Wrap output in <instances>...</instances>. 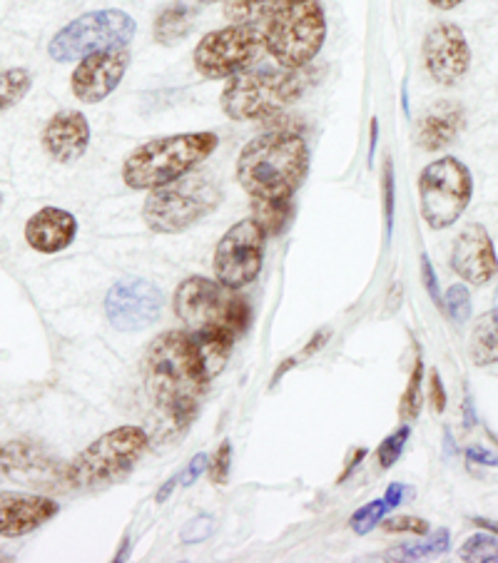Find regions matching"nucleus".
Wrapping results in <instances>:
<instances>
[{
	"mask_svg": "<svg viewBox=\"0 0 498 563\" xmlns=\"http://www.w3.org/2000/svg\"><path fill=\"white\" fill-rule=\"evenodd\" d=\"M31 86H33L31 73L23 68L0 73V112H5L13 106H18V102L27 96Z\"/></svg>",
	"mask_w": 498,
	"mask_h": 563,
	"instance_id": "a878e982",
	"label": "nucleus"
},
{
	"mask_svg": "<svg viewBox=\"0 0 498 563\" xmlns=\"http://www.w3.org/2000/svg\"><path fill=\"white\" fill-rule=\"evenodd\" d=\"M387 506H384V499L381 501H369L364 504L359 511H354L352 516V529L354 533H359V537H364V533H369L377 523H381L384 516H387Z\"/></svg>",
	"mask_w": 498,
	"mask_h": 563,
	"instance_id": "2f4dec72",
	"label": "nucleus"
},
{
	"mask_svg": "<svg viewBox=\"0 0 498 563\" xmlns=\"http://www.w3.org/2000/svg\"><path fill=\"white\" fill-rule=\"evenodd\" d=\"M464 411H466L464 427H466V429H474V424H476V419H474V409H472V397H466V401H464Z\"/></svg>",
	"mask_w": 498,
	"mask_h": 563,
	"instance_id": "49530a36",
	"label": "nucleus"
},
{
	"mask_svg": "<svg viewBox=\"0 0 498 563\" xmlns=\"http://www.w3.org/2000/svg\"><path fill=\"white\" fill-rule=\"evenodd\" d=\"M262 25H265V51L279 68L287 70L307 68L327 41V18L319 0H299Z\"/></svg>",
	"mask_w": 498,
	"mask_h": 563,
	"instance_id": "6e6552de",
	"label": "nucleus"
},
{
	"mask_svg": "<svg viewBox=\"0 0 498 563\" xmlns=\"http://www.w3.org/2000/svg\"><path fill=\"white\" fill-rule=\"evenodd\" d=\"M0 464L8 474H15V476H23L21 482L27 484H37L35 476H41L45 472H53V474H63V466L58 462H51L48 456H43L37 452L35 446L31 444H23V441H15V444H8L0 449Z\"/></svg>",
	"mask_w": 498,
	"mask_h": 563,
	"instance_id": "412c9836",
	"label": "nucleus"
},
{
	"mask_svg": "<svg viewBox=\"0 0 498 563\" xmlns=\"http://www.w3.org/2000/svg\"><path fill=\"white\" fill-rule=\"evenodd\" d=\"M289 212H292L289 200H255V214H252V218L262 224V230H265L269 238H275V234H279L281 228L287 224Z\"/></svg>",
	"mask_w": 498,
	"mask_h": 563,
	"instance_id": "bb28decb",
	"label": "nucleus"
},
{
	"mask_svg": "<svg viewBox=\"0 0 498 563\" xmlns=\"http://www.w3.org/2000/svg\"><path fill=\"white\" fill-rule=\"evenodd\" d=\"M411 494H413V489H409V486H403L401 482H394V484H389L387 494H384V506H387V511H394L399 504L407 501V496H411Z\"/></svg>",
	"mask_w": 498,
	"mask_h": 563,
	"instance_id": "ea45409f",
	"label": "nucleus"
},
{
	"mask_svg": "<svg viewBox=\"0 0 498 563\" xmlns=\"http://www.w3.org/2000/svg\"><path fill=\"white\" fill-rule=\"evenodd\" d=\"M78 234V220L75 214L60 208H43L37 210L31 220L25 222V240L41 255H58L73 245Z\"/></svg>",
	"mask_w": 498,
	"mask_h": 563,
	"instance_id": "6ab92c4d",
	"label": "nucleus"
},
{
	"mask_svg": "<svg viewBox=\"0 0 498 563\" xmlns=\"http://www.w3.org/2000/svg\"><path fill=\"white\" fill-rule=\"evenodd\" d=\"M421 277H424V287H427L429 297L434 299V305L436 307H444V299H441V289H439V279H436L434 265H431L427 255L421 257Z\"/></svg>",
	"mask_w": 498,
	"mask_h": 563,
	"instance_id": "e433bc0d",
	"label": "nucleus"
},
{
	"mask_svg": "<svg viewBox=\"0 0 498 563\" xmlns=\"http://www.w3.org/2000/svg\"><path fill=\"white\" fill-rule=\"evenodd\" d=\"M377 137H379V123L377 118L372 120V150H369V159L374 157V153H377Z\"/></svg>",
	"mask_w": 498,
	"mask_h": 563,
	"instance_id": "de8ad7c7",
	"label": "nucleus"
},
{
	"mask_svg": "<svg viewBox=\"0 0 498 563\" xmlns=\"http://www.w3.org/2000/svg\"><path fill=\"white\" fill-rule=\"evenodd\" d=\"M195 15L197 11L192 5L180 3V0H177V3H170L163 13L157 15L155 27H153L155 41L159 45H177L180 41H185L195 25Z\"/></svg>",
	"mask_w": 498,
	"mask_h": 563,
	"instance_id": "5701e85b",
	"label": "nucleus"
},
{
	"mask_svg": "<svg viewBox=\"0 0 498 563\" xmlns=\"http://www.w3.org/2000/svg\"><path fill=\"white\" fill-rule=\"evenodd\" d=\"M265 51V25L232 23L207 33L195 48V70L207 80H230L250 70Z\"/></svg>",
	"mask_w": 498,
	"mask_h": 563,
	"instance_id": "9b49d317",
	"label": "nucleus"
},
{
	"mask_svg": "<svg viewBox=\"0 0 498 563\" xmlns=\"http://www.w3.org/2000/svg\"><path fill=\"white\" fill-rule=\"evenodd\" d=\"M200 3H220V0H200Z\"/></svg>",
	"mask_w": 498,
	"mask_h": 563,
	"instance_id": "8fccbe9b",
	"label": "nucleus"
},
{
	"mask_svg": "<svg viewBox=\"0 0 498 563\" xmlns=\"http://www.w3.org/2000/svg\"><path fill=\"white\" fill-rule=\"evenodd\" d=\"M230 462H232V444L230 439H224L222 444L218 446V452H214L210 466H207V472H210V482L212 484H228L230 478Z\"/></svg>",
	"mask_w": 498,
	"mask_h": 563,
	"instance_id": "72a5a7b5",
	"label": "nucleus"
},
{
	"mask_svg": "<svg viewBox=\"0 0 498 563\" xmlns=\"http://www.w3.org/2000/svg\"><path fill=\"white\" fill-rule=\"evenodd\" d=\"M210 531H212V516H197V519H192L182 529V541L185 543L204 541L207 537H210Z\"/></svg>",
	"mask_w": 498,
	"mask_h": 563,
	"instance_id": "f704fd0d",
	"label": "nucleus"
},
{
	"mask_svg": "<svg viewBox=\"0 0 498 563\" xmlns=\"http://www.w3.org/2000/svg\"><path fill=\"white\" fill-rule=\"evenodd\" d=\"M299 0H228L224 15L232 23H267L272 15L287 11Z\"/></svg>",
	"mask_w": 498,
	"mask_h": 563,
	"instance_id": "b1692460",
	"label": "nucleus"
},
{
	"mask_svg": "<svg viewBox=\"0 0 498 563\" xmlns=\"http://www.w3.org/2000/svg\"><path fill=\"white\" fill-rule=\"evenodd\" d=\"M207 466H210V456H207V454H197V456L192 459V462H190V466H187L182 474H177V476H180V486L195 484L197 478H200V476L207 472Z\"/></svg>",
	"mask_w": 498,
	"mask_h": 563,
	"instance_id": "4c0bfd02",
	"label": "nucleus"
},
{
	"mask_svg": "<svg viewBox=\"0 0 498 563\" xmlns=\"http://www.w3.org/2000/svg\"><path fill=\"white\" fill-rule=\"evenodd\" d=\"M429 399H431V405H434V409L439 411H444L446 409V389H444V382H441V377H439V372L436 369H431V379H429Z\"/></svg>",
	"mask_w": 498,
	"mask_h": 563,
	"instance_id": "58836bf2",
	"label": "nucleus"
},
{
	"mask_svg": "<svg viewBox=\"0 0 498 563\" xmlns=\"http://www.w3.org/2000/svg\"><path fill=\"white\" fill-rule=\"evenodd\" d=\"M177 486H180V476H173L170 482H165L163 486H159V492H157V496H155V501H157V504H165L167 499H170V496H173V492L177 489Z\"/></svg>",
	"mask_w": 498,
	"mask_h": 563,
	"instance_id": "79ce46f5",
	"label": "nucleus"
},
{
	"mask_svg": "<svg viewBox=\"0 0 498 563\" xmlns=\"http://www.w3.org/2000/svg\"><path fill=\"white\" fill-rule=\"evenodd\" d=\"M135 33L137 23L130 13L118 11V8L92 11L60 27L48 45V55L55 63L80 60L92 53L122 48L133 41Z\"/></svg>",
	"mask_w": 498,
	"mask_h": 563,
	"instance_id": "1a4fd4ad",
	"label": "nucleus"
},
{
	"mask_svg": "<svg viewBox=\"0 0 498 563\" xmlns=\"http://www.w3.org/2000/svg\"><path fill=\"white\" fill-rule=\"evenodd\" d=\"M381 527L389 533H413V537L429 533V523L419 516H389V519H381Z\"/></svg>",
	"mask_w": 498,
	"mask_h": 563,
	"instance_id": "473e14b6",
	"label": "nucleus"
},
{
	"mask_svg": "<svg viewBox=\"0 0 498 563\" xmlns=\"http://www.w3.org/2000/svg\"><path fill=\"white\" fill-rule=\"evenodd\" d=\"M451 267L468 285L482 287L498 275V257L494 240L484 224L472 222L458 232L451 250Z\"/></svg>",
	"mask_w": 498,
	"mask_h": 563,
	"instance_id": "dca6fc26",
	"label": "nucleus"
},
{
	"mask_svg": "<svg viewBox=\"0 0 498 563\" xmlns=\"http://www.w3.org/2000/svg\"><path fill=\"white\" fill-rule=\"evenodd\" d=\"M60 506L37 494H0V537H25L48 523Z\"/></svg>",
	"mask_w": 498,
	"mask_h": 563,
	"instance_id": "a211bd4d",
	"label": "nucleus"
},
{
	"mask_svg": "<svg viewBox=\"0 0 498 563\" xmlns=\"http://www.w3.org/2000/svg\"><path fill=\"white\" fill-rule=\"evenodd\" d=\"M309 73L287 68H250L232 75L220 96V108L230 120H269L305 96Z\"/></svg>",
	"mask_w": 498,
	"mask_h": 563,
	"instance_id": "39448f33",
	"label": "nucleus"
},
{
	"mask_svg": "<svg viewBox=\"0 0 498 563\" xmlns=\"http://www.w3.org/2000/svg\"><path fill=\"white\" fill-rule=\"evenodd\" d=\"M496 299H498V292H496Z\"/></svg>",
	"mask_w": 498,
	"mask_h": 563,
	"instance_id": "603ef678",
	"label": "nucleus"
},
{
	"mask_svg": "<svg viewBox=\"0 0 498 563\" xmlns=\"http://www.w3.org/2000/svg\"><path fill=\"white\" fill-rule=\"evenodd\" d=\"M130 60H133V55H130L128 45L86 55L70 75L73 96L80 102H88V106H98L118 90L130 68Z\"/></svg>",
	"mask_w": 498,
	"mask_h": 563,
	"instance_id": "4468645a",
	"label": "nucleus"
},
{
	"mask_svg": "<svg viewBox=\"0 0 498 563\" xmlns=\"http://www.w3.org/2000/svg\"><path fill=\"white\" fill-rule=\"evenodd\" d=\"M307 173L309 147L295 130H269L237 157V180L252 200H292Z\"/></svg>",
	"mask_w": 498,
	"mask_h": 563,
	"instance_id": "7ed1b4c3",
	"label": "nucleus"
},
{
	"mask_svg": "<svg viewBox=\"0 0 498 563\" xmlns=\"http://www.w3.org/2000/svg\"><path fill=\"white\" fill-rule=\"evenodd\" d=\"M150 446V437L140 427H118L92 441L90 446L63 466L60 482L68 489H92L133 472Z\"/></svg>",
	"mask_w": 498,
	"mask_h": 563,
	"instance_id": "0eeeda50",
	"label": "nucleus"
},
{
	"mask_svg": "<svg viewBox=\"0 0 498 563\" xmlns=\"http://www.w3.org/2000/svg\"><path fill=\"white\" fill-rule=\"evenodd\" d=\"M444 307L456 324H464L466 319L472 317V295H468L466 285L449 287V292L444 297Z\"/></svg>",
	"mask_w": 498,
	"mask_h": 563,
	"instance_id": "7c9ffc66",
	"label": "nucleus"
},
{
	"mask_svg": "<svg viewBox=\"0 0 498 563\" xmlns=\"http://www.w3.org/2000/svg\"><path fill=\"white\" fill-rule=\"evenodd\" d=\"M0 561H13V556H8V553L0 551Z\"/></svg>",
	"mask_w": 498,
	"mask_h": 563,
	"instance_id": "09e8293b",
	"label": "nucleus"
},
{
	"mask_svg": "<svg viewBox=\"0 0 498 563\" xmlns=\"http://www.w3.org/2000/svg\"><path fill=\"white\" fill-rule=\"evenodd\" d=\"M451 549V533L446 529L436 531L434 537L417 547H401L391 553V561H419L424 556H436V553H446Z\"/></svg>",
	"mask_w": 498,
	"mask_h": 563,
	"instance_id": "cd10ccee",
	"label": "nucleus"
},
{
	"mask_svg": "<svg viewBox=\"0 0 498 563\" xmlns=\"http://www.w3.org/2000/svg\"><path fill=\"white\" fill-rule=\"evenodd\" d=\"M466 456H468V462H476L482 466H498V454L486 452V449H482V446H472L466 452Z\"/></svg>",
	"mask_w": 498,
	"mask_h": 563,
	"instance_id": "a19ab883",
	"label": "nucleus"
},
{
	"mask_svg": "<svg viewBox=\"0 0 498 563\" xmlns=\"http://www.w3.org/2000/svg\"><path fill=\"white\" fill-rule=\"evenodd\" d=\"M424 362H421V354L413 360V369L407 384V391H403L401 405H399V417L401 421H413L419 417L421 405H424Z\"/></svg>",
	"mask_w": 498,
	"mask_h": 563,
	"instance_id": "393cba45",
	"label": "nucleus"
},
{
	"mask_svg": "<svg viewBox=\"0 0 498 563\" xmlns=\"http://www.w3.org/2000/svg\"><path fill=\"white\" fill-rule=\"evenodd\" d=\"M427 73L439 86H456L472 68V48L454 23H436L424 37Z\"/></svg>",
	"mask_w": 498,
	"mask_h": 563,
	"instance_id": "2eb2a0df",
	"label": "nucleus"
},
{
	"mask_svg": "<svg viewBox=\"0 0 498 563\" xmlns=\"http://www.w3.org/2000/svg\"><path fill=\"white\" fill-rule=\"evenodd\" d=\"M409 437H411V427L403 424V427H399L397 431H394V434H389L387 439L381 441V446H379V452H377L381 468H391L394 464L399 462V456L403 452V446H407Z\"/></svg>",
	"mask_w": 498,
	"mask_h": 563,
	"instance_id": "c756f323",
	"label": "nucleus"
},
{
	"mask_svg": "<svg viewBox=\"0 0 498 563\" xmlns=\"http://www.w3.org/2000/svg\"><path fill=\"white\" fill-rule=\"evenodd\" d=\"M429 3L434 5V8H439V11H451V8L462 5L464 0H429Z\"/></svg>",
	"mask_w": 498,
	"mask_h": 563,
	"instance_id": "a18cd8bd",
	"label": "nucleus"
},
{
	"mask_svg": "<svg viewBox=\"0 0 498 563\" xmlns=\"http://www.w3.org/2000/svg\"><path fill=\"white\" fill-rule=\"evenodd\" d=\"M329 336H332V332H327V330H322V332H317L314 334V340H312V344H307L305 346V352H302V356H312L314 352H319L322 350V346L329 342Z\"/></svg>",
	"mask_w": 498,
	"mask_h": 563,
	"instance_id": "37998d69",
	"label": "nucleus"
},
{
	"mask_svg": "<svg viewBox=\"0 0 498 563\" xmlns=\"http://www.w3.org/2000/svg\"><path fill=\"white\" fill-rule=\"evenodd\" d=\"M472 521L476 523L478 529H484V531H488V533H496V537H498V521L484 519V516H472Z\"/></svg>",
	"mask_w": 498,
	"mask_h": 563,
	"instance_id": "c03bdc74",
	"label": "nucleus"
},
{
	"mask_svg": "<svg viewBox=\"0 0 498 563\" xmlns=\"http://www.w3.org/2000/svg\"><path fill=\"white\" fill-rule=\"evenodd\" d=\"M0 208H3V192H0Z\"/></svg>",
	"mask_w": 498,
	"mask_h": 563,
	"instance_id": "3c124183",
	"label": "nucleus"
},
{
	"mask_svg": "<svg viewBox=\"0 0 498 563\" xmlns=\"http://www.w3.org/2000/svg\"><path fill=\"white\" fill-rule=\"evenodd\" d=\"M210 382L190 332L173 330L155 336L145 354V389L175 427H187L197 417Z\"/></svg>",
	"mask_w": 498,
	"mask_h": 563,
	"instance_id": "f03ea898",
	"label": "nucleus"
},
{
	"mask_svg": "<svg viewBox=\"0 0 498 563\" xmlns=\"http://www.w3.org/2000/svg\"><path fill=\"white\" fill-rule=\"evenodd\" d=\"M222 202V187L210 173H187L150 190L143 220L157 234H180L212 214Z\"/></svg>",
	"mask_w": 498,
	"mask_h": 563,
	"instance_id": "423d86ee",
	"label": "nucleus"
},
{
	"mask_svg": "<svg viewBox=\"0 0 498 563\" xmlns=\"http://www.w3.org/2000/svg\"><path fill=\"white\" fill-rule=\"evenodd\" d=\"M173 309L197 344L210 379L228 367L230 352L250 327V305L218 279L187 277L175 289Z\"/></svg>",
	"mask_w": 498,
	"mask_h": 563,
	"instance_id": "f257e3e1",
	"label": "nucleus"
},
{
	"mask_svg": "<svg viewBox=\"0 0 498 563\" xmlns=\"http://www.w3.org/2000/svg\"><path fill=\"white\" fill-rule=\"evenodd\" d=\"M472 195V170L456 157H439L419 175L421 218L431 230L451 228L466 212Z\"/></svg>",
	"mask_w": 498,
	"mask_h": 563,
	"instance_id": "9d476101",
	"label": "nucleus"
},
{
	"mask_svg": "<svg viewBox=\"0 0 498 563\" xmlns=\"http://www.w3.org/2000/svg\"><path fill=\"white\" fill-rule=\"evenodd\" d=\"M458 559L472 561V563H498V539L491 533H476L468 539L462 549H458Z\"/></svg>",
	"mask_w": 498,
	"mask_h": 563,
	"instance_id": "c85d7f7f",
	"label": "nucleus"
},
{
	"mask_svg": "<svg viewBox=\"0 0 498 563\" xmlns=\"http://www.w3.org/2000/svg\"><path fill=\"white\" fill-rule=\"evenodd\" d=\"M41 140L55 163H78L90 145V123L80 110H60L45 123Z\"/></svg>",
	"mask_w": 498,
	"mask_h": 563,
	"instance_id": "f3484780",
	"label": "nucleus"
},
{
	"mask_svg": "<svg viewBox=\"0 0 498 563\" xmlns=\"http://www.w3.org/2000/svg\"><path fill=\"white\" fill-rule=\"evenodd\" d=\"M468 356L476 367L498 364V307L478 317L472 336H468Z\"/></svg>",
	"mask_w": 498,
	"mask_h": 563,
	"instance_id": "4be33fe9",
	"label": "nucleus"
},
{
	"mask_svg": "<svg viewBox=\"0 0 498 563\" xmlns=\"http://www.w3.org/2000/svg\"><path fill=\"white\" fill-rule=\"evenodd\" d=\"M165 309V297L147 279H120L106 297L108 322L120 332H143L153 327Z\"/></svg>",
	"mask_w": 498,
	"mask_h": 563,
	"instance_id": "ddd939ff",
	"label": "nucleus"
},
{
	"mask_svg": "<svg viewBox=\"0 0 498 563\" xmlns=\"http://www.w3.org/2000/svg\"><path fill=\"white\" fill-rule=\"evenodd\" d=\"M267 232L255 218H244L222 234L214 250V277L230 289H244L265 265Z\"/></svg>",
	"mask_w": 498,
	"mask_h": 563,
	"instance_id": "f8f14e48",
	"label": "nucleus"
},
{
	"mask_svg": "<svg viewBox=\"0 0 498 563\" xmlns=\"http://www.w3.org/2000/svg\"><path fill=\"white\" fill-rule=\"evenodd\" d=\"M384 214H387V232L391 234V224H394V165H391V159L384 165Z\"/></svg>",
	"mask_w": 498,
	"mask_h": 563,
	"instance_id": "c9c22d12",
	"label": "nucleus"
},
{
	"mask_svg": "<svg viewBox=\"0 0 498 563\" xmlns=\"http://www.w3.org/2000/svg\"><path fill=\"white\" fill-rule=\"evenodd\" d=\"M464 120H466V112L462 102L456 100L434 102V106L419 118V125H417L419 147L429 150V153L444 150L446 145L454 143L458 133H462Z\"/></svg>",
	"mask_w": 498,
	"mask_h": 563,
	"instance_id": "aec40b11",
	"label": "nucleus"
},
{
	"mask_svg": "<svg viewBox=\"0 0 498 563\" xmlns=\"http://www.w3.org/2000/svg\"><path fill=\"white\" fill-rule=\"evenodd\" d=\"M220 137L214 133H180L157 137L135 147L122 163V180L130 190H155L192 173L197 165L210 159Z\"/></svg>",
	"mask_w": 498,
	"mask_h": 563,
	"instance_id": "20e7f679",
	"label": "nucleus"
}]
</instances>
